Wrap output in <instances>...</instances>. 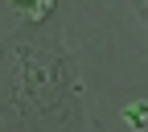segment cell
Returning a JSON list of instances; mask_svg holds the SVG:
<instances>
[{
	"mask_svg": "<svg viewBox=\"0 0 148 132\" xmlns=\"http://www.w3.org/2000/svg\"><path fill=\"white\" fill-rule=\"evenodd\" d=\"M4 99L16 132H82V74L62 41V21H16L4 37Z\"/></svg>",
	"mask_w": 148,
	"mask_h": 132,
	"instance_id": "obj_1",
	"label": "cell"
},
{
	"mask_svg": "<svg viewBox=\"0 0 148 132\" xmlns=\"http://www.w3.org/2000/svg\"><path fill=\"white\" fill-rule=\"evenodd\" d=\"M123 124H127V128H136V132H144V128H148V99L127 103V107H123Z\"/></svg>",
	"mask_w": 148,
	"mask_h": 132,
	"instance_id": "obj_3",
	"label": "cell"
},
{
	"mask_svg": "<svg viewBox=\"0 0 148 132\" xmlns=\"http://www.w3.org/2000/svg\"><path fill=\"white\" fill-rule=\"evenodd\" d=\"M136 4V17H140V25H148V0H132Z\"/></svg>",
	"mask_w": 148,
	"mask_h": 132,
	"instance_id": "obj_4",
	"label": "cell"
},
{
	"mask_svg": "<svg viewBox=\"0 0 148 132\" xmlns=\"http://www.w3.org/2000/svg\"><path fill=\"white\" fill-rule=\"evenodd\" d=\"M12 8L25 25H45L58 17V0H12Z\"/></svg>",
	"mask_w": 148,
	"mask_h": 132,
	"instance_id": "obj_2",
	"label": "cell"
}]
</instances>
